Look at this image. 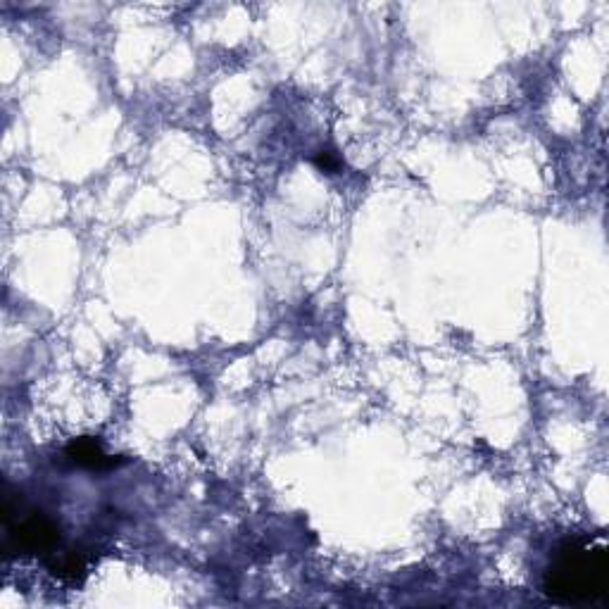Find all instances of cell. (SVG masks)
<instances>
[{"mask_svg":"<svg viewBox=\"0 0 609 609\" xmlns=\"http://www.w3.org/2000/svg\"><path fill=\"white\" fill-rule=\"evenodd\" d=\"M20 505L5 495L3 519L8 524V548L20 555H48L60 545V526L48 514L29 512L20 517Z\"/></svg>","mask_w":609,"mask_h":609,"instance_id":"2","label":"cell"},{"mask_svg":"<svg viewBox=\"0 0 609 609\" xmlns=\"http://www.w3.org/2000/svg\"><path fill=\"white\" fill-rule=\"evenodd\" d=\"M545 595L560 605H593L609 595V548L569 541L552 557L543 579Z\"/></svg>","mask_w":609,"mask_h":609,"instance_id":"1","label":"cell"},{"mask_svg":"<svg viewBox=\"0 0 609 609\" xmlns=\"http://www.w3.org/2000/svg\"><path fill=\"white\" fill-rule=\"evenodd\" d=\"M50 571H53L55 576H60V579L74 581V579H79V576H84L86 562H84V557L77 555V552H69V555L58 557V560L50 562Z\"/></svg>","mask_w":609,"mask_h":609,"instance_id":"4","label":"cell"},{"mask_svg":"<svg viewBox=\"0 0 609 609\" xmlns=\"http://www.w3.org/2000/svg\"><path fill=\"white\" fill-rule=\"evenodd\" d=\"M315 165L319 169H324V172H336V169L341 167V162H338V158L331 153V150H319L315 155Z\"/></svg>","mask_w":609,"mask_h":609,"instance_id":"5","label":"cell"},{"mask_svg":"<svg viewBox=\"0 0 609 609\" xmlns=\"http://www.w3.org/2000/svg\"><path fill=\"white\" fill-rule=\"evenodd\" d=\"M65 455L69 462H74L77 467L89 469V472H110V469L122 464V460L108 455L96 438H86V436L74 438V441L65 448Z\"/></svg>","mask_w":609,"mask_h":609,"instance_id":"3","label":"cell"}]
</instances>
